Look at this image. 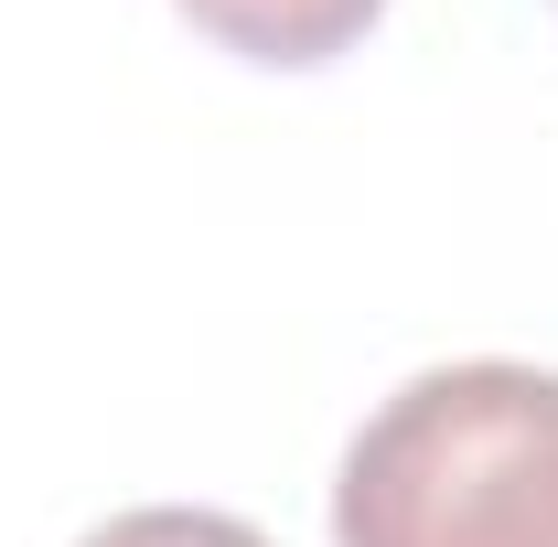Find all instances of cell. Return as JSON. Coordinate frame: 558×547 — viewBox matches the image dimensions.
Segmentation results:
<instances>
[{
    "label": "cell",
    "mask_w": 558,
    "mask_h": 547,
    "mask_svg": "<svg viewBox=\"0 0 558 547\" xmlns=\"http://www.w3.org/2000/svg\"><path fill=\"white\" fill-rule=\"evenodd\" d=\"M75 547H269V537L247 515H215V505H140V515H108Z\"/></svg>",
    "instance_id": "cell-3"
},
{
    "label": "cell",
    "mask_w": 558,
    "mask_h": 547,
    "mask_svg": "<svg viewBox=\"0 0 558 547\" xmlns=\"http://www.w3.org/2000/svg\"><path fill=\"white\" fill-rule=\"evenodd\" d=\"M172 11L247 65H333L344 44H365L387 0H172Z\"/></svg>",
    "instance_id": "cell-2"
},
{
    "label": "cell",
    "mask_w": 558,
    "mask_h": 547,
    "mask_svg": "<svg viewBox=\"0 0 558 547\" xmlns=\"http://www.w3.org/2000/svg\"><path fill=\"white\" fill-rule=\"evenodd\" d=\"M333 547H558V376L515 354L409 376L333 473Z\"/></svg>",
    "instance_id": "cell-1"
}]
</instances>
